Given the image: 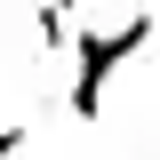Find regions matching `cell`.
<instances>
[{
  "label": "cell",
  "instance_id": "1",
  "mask_svg": "<svg viewBox=\"0 0 160 160\" xmlns=\"http://www.w3.org/2000/svg\"><path fill=\"white\" fill-rule=\"evenodd\" d=\"M152 32H160V8H128L120 24H80V16H72V40H64V64H72L64 112H72V120H96V104H104V88H112V72L136 56Z\"/></svg>",
  "mask_w": 160,
  "mask_h": 160
},
{
  "label": "cell",
  "instance_id": "2",
  "mask_svg": "<svg viewBox=\"0 0 160 160\" xmlns=\"http://www.w3.org/2000/svg\"><path fill=\"white\" fill-rule=\"evenodd\" d=\"M32 32H40V48H56V56H64V40H72V8H56V0L32 8Z\"/></svg>",
  "mask_w": 160,
  "mask_h": 160
}]
</instances>
